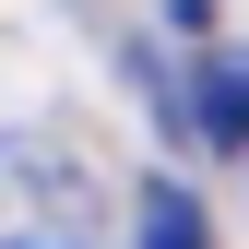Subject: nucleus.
Wrapping results in <instances>:
<instances>
[{
	"instance_id": "1",
	"label": "nucleus",
	"mask_w": 249,
	"mask_h": 249,
	"mask_svg": "<svg viewBox=\"0 0 249 249\" xmlns=\"http://www.w3.org/2000/svg\"><path fill=\"white\" fill-rule=\"evenodd\" d=\"M0 249H95V178L59 131H0Z\"/></svg>"
},
{
	"instance_id": "2",
	"label": "nucleus",
	"mask_w": 249,
	"mask_h": 249,
	"mask_svg": "<svg viewBox=\"0 0 249 249\" xmlns=\"http://www.w3.org/2000/svg\"><path fill=\"white\" fill-rule=\"evenodd\" d=\"M190 131L226 154V142H249V48H213L202 59V83H190Z\"/></svg>"
},
{
	"instance_id": "3",
	"label": "nucleus",
	"mask_w": 249,
	"mask_h": 249,
	"mask_svg": "<svg viewBox=\"0 0 249 249\" xmlns=\"http://www.w3.org/2000/svg\"><path fill=\"white\" fill-rule=\"evenodd\" d=\"M142 249H213V213L178 190V178H154L142 190Z\"/></svg>"
}]
</instances>
